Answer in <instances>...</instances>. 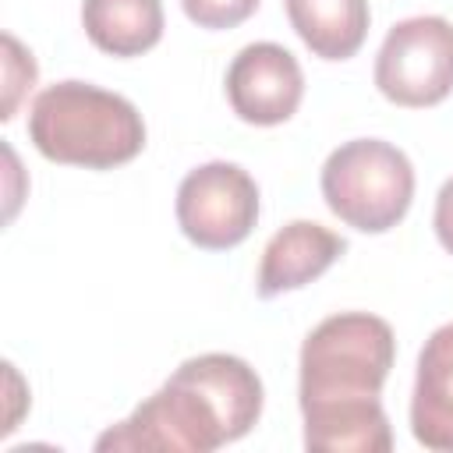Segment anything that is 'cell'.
I'll return each mask as SVG.
<instances>
[{
    "instance_id": "cell-9",
    "label": "cell",
    "mask_w": 453,
    "mask_h": 453,
    "mask_svg": "<svg viewBox=\"0 0 453 453\" xmlns=\"http://www.w3.org/2000/svg\"><path fill=\"white\" fill-rule=\"evenodd\" d=\"M411 432L425 449L453 453V322L439 326L418 354Z\"/></svg>"
},
{
    "instance_id": "cell-7",
    "label": "cell",
    "mask_w": 453,
    "mask_h": 453,
    "mask_svg": "<svg viewBox=\"0 0 453 453\" xmlns=\"http://www.w3.org/2000/svg\"><path fill=\"white\" fill-rule=\"evenodd\" d=\"M226 99L244 124L273 127L290 120L304 99V74L297 57L280 42L244 46L226 71Z\"/></svg>"
},
{
    "instance_id": "cell-4",
    "label": "cell",
    "mask_w": 453,
    "mask_h": 453,
    "mask_svg": "<svg viewBox=\"0 0 453 453\" xmlns=\"http://www.w3.org/2000/svg\"><path fill=\"white\" fill-rule=\"evenodd\" d=\"M322 198L347 226L382 234L396 226L414 198L411 159L382 138H354L322 163Z\"/></svg>"
},
{
    "instance_id": "cell-11",
    "label": "cell",
    "mask_w": 453,
    "mask_h": 453,
    "mask_svg": "<svg viewBox=\"0 0 453 453\" xmlns=\"http://www.w3.org/2000/svg\"><path fill=\"white\" fill-rule=\"evenodd\" d=\"M81 25L96 50L110 57H142L163 39L159 0H81Z\"/></svg>"
},
{
    "instance_id": "cell-3",
    "label": "cell",
    "mask_w": 453,
    "mask_h": 453,
    "mask_svg": "<svg viewBox=\"0 0 453 453\" xmlns=\"http://www.w3.org/2000/svg\"><path fill=\"white\" fill-rule=\"evenodd\" d=\"M28 138L50 163L113 170L145 149V120L117 92L92 81H57L32 99Z\"/></svg>"
},
{
    "instance_id": "cell-5",
    "label": "cell",
    "mask_w": 453,
    "mask_h": 453,
    "mask_svg": "<svg viewBox=\"0 0 453 453\" xmlns=\"http://www.w3.org/2000/svg\"><path fill=\"white\" fill-rule=\"evenodd\" d=\"M375 85L396 106H435L453 92V21L421 14L396 21L375 57Z\"/></svg>"
},
{
    "instance_id": "cell-1",
    "label": "cell",
    "mask_w": 453,
    "mask_h": 453,
    "mask_svg": "<svg viewBox=\"0 0 453 453\" xmlns=\"http://www.w3.org/2000/svg\"><path fill=\"white\" fill-rule=\"evenodd\" d=\"M396 340L386 319L340 311L301 343V414L311 453H389L393 432L379 403Z\"/></svg>"
},
{
    "instance_id": "cell-6",
    "label": "cell",
    "mask_w": 453,
    "mask_h": 453,
    "mask_svg": "<svg viewBox=\"0 0 453 453\" xmlns=\"http://www.w3.org/2000/svg\"><path fill=\"white\" fill-rule=\"evenodd\" d=\"M177 223L205 251L237 248L258 223V184L237 163H202L177 188Z\"/></svg>"
},
{
    "instance_id": "cell-12",
    "label": "cell",
    "mask_w": 453,
    "mask_h": 453,
    "mask_svg": "<svg viewBox=\"0 0 453 453\" xmlns=\"http://www.w3.org/2000/svg\"><path fill=\"white\" fill-rule=\"evenodd\" d=\"M184 14L198 28H237L258 7V0H180Z\"/></svg>"
},
{
    "instance_id": "cell-10",
    "label": "cell",
    "mask_w": 453,
    "mask_h": 453,
    "mask_svg": "<svg viewBox=\"0 0 453 453\" xmlns=\"http://www.w3.org/2000/svg\"><path fill=\"white\" fill-rule=\"evenodd\" d=\"M301 42L322 60H347L365 46L368 0H283Z\"/></svg>"
},
{
    "instance_id": "cell-2",
    "label": "cell",
    "mask_w": 453,
    "mask_h": 453,
    "mask_svg": "<svg viewBox=\"0 0 453 453\" xmlns=\"http://www.w3.org/2000/svg\"><path fill=\"white\" fill-rule=\"evenodd\" d=\"M262 379L234 354L188 357L131 418L96 439V449L212 453L255 428Z\"/></svg>"
},
{
    "instance_id": "cell-13",
    "label": "cell",
    "mask_w": 453,
    "mask_h": 453,
    "mask_svg": "<svg viewBox=\"0 0 453 453\" xmlns=\"http://www.w3.org/2000/svg\"><path fill=\"white\" fill-rule=\"evenodd\" d=\"M432 223H435V237H439V244H442V248L453 255V177H449V180L439 188Z\"/></svg>"
},
{
    "instance_id": "cell-8",
    "label": "cell",
    "mask_w": 453,
    "mask_h": 453,
    "mask_svg": "<svg viewBox=\"0 0 453 453\" xmlns=\"http://www.w3.org/2000/svg\"><path fill=\"white\" fill-rule=\"evenodd\" d=\"M343 251L347 241L315 219H294L280 226L258 262V297H276L283 290H297L319 280Z\"/></svg>"
}]
</instances>
